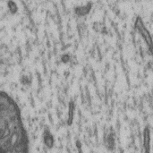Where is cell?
I'll list each match as a JSON object with an SVG mask.
<instances>
[{"label":"cell","instance_id":"1","mask_svg":"<svg viewBox=\"0 0 153 153\" xmlns=\"http://www.w3.org/2000/svg\"><path fill=\"white\" fill-rule=\"evenodd\" d=\"M44 142H45V143H46V145L48 146V147H52V145H53V138H52V136L49 134H44Z\"/></svg>","mask_w":153,"mask_h":153}]
</instances>
